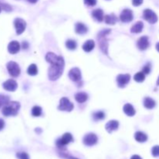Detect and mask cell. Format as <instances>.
<instances>
[{"label":"cell","instance_id":"6da1fadb","mask_svg":"<svg viewBox=\"0 0 159 159\" xmlns=\"http://www.w3.org/2000/svg\"><path fill=\"white\" fill-rule=\"evenodd\" d=\"M46 61L51 64L48 70V77L51 81H55L61 76L65 68V61L61 56H57L52 52H48L46 54Z\"/></svg>","mask_w":159,"mask_h":159},{"label":"cell","instance_id":"7a4b0ae2","mask_svg":"<svg viewBox=\"0 0 159 159\" xmlns=\"http://www.w3.org/2000/svg\"><path fill=\"white\" fill-rule=\"evenodd\" d=\"M19 108H20V104L18 102H9L8 103L3 106L2 113L4 116H16L18 113Z\"/></svg>","mask_w":159,"mask_h":159},{"label":"cell","instance_id":"3957f363","mask_svg":"<svg viewBox=\"0 0 159 159\" xmlns=\"http://www.w3.org/2000/svg\"><path fill=\"white\" fill-rule=\"evenodd\" d=\"M110 31L111 30L110 29H107L100 31L98 34V40L101 51L107 55H108V42H107V36L110 34Z\"/></svg>","mask_w":159,"mask_h":159},{"label":"cell","instance_id":"277c9868","mask_svg":"<svg viewBox=\"0 0 159 159\" xmlns=\"http://www.w3.org/2000/svg\"><path fill=\"white\" fill-rule=\"evenodd\" d=\"M58 110L61 111H67L71 112L74 109V105L72 102H70L68 98L63 97L61 99L60 104L58 106Z\"/></svg>","mask_w":159,"mask_h":159},{"label":"cell","instance_id":"5b68a950","mask_svg":"<svg viewBox=\"0 0 159 159\" xmlns=\"http://www.w3.org/2000/svg\"><path fill=\"white\" fill-rule=\"evenodd\" d=\"M7 70L11 76L17 77L20 74V69L17 63L14 61H10L6 65Z\"/></svg>","mask_w":159,"mask_h":159},{"label":"cell","instance_id":"8992f818","mask_svg":"<svg viewBox=\"0 0 159 159\" xmlns=\"http://www.w3.org/2000/svg\"><path fill=\"white\" fill-rule=\"evenodd\" d=\"M73 140V137H72V134L70 133H65L64 134L61 138H59L58 140L56 142V144L58 148H63L65 145L69 144L70 142H72Z\"/></svg>","mask_w":159,"mask_h":159},{"label":"cell","instance_id":"52a82bcc","mask_svg":"<svg viewBox=\"0 0 159 159\" xmlns=\"http://www.w3.org/2000/svg\"><path fill=\"white\" fill-rule=\"evenodd\" d=\"M143 17L145 20L148 21V23L151 24L155 23L157 21V16L156 13L153 12L151 10H149V9H147V10L144 11Z\"/></svg>","mask_w":159,"mask_h":159},{"label":"cell","instance_id":"ba28073f","mask_svg":"<svg viewBox=\"0 0 159 159\" xmlns=\"http://www.w3.org/2000/svg\"><path fill=\"white\" fill-rule=\"evenodd\" d=\"M119 19H120L121 22L123 23L131 22L134 19L132 10H129V9H126V10H123L120 16H119Z\"/></svg>","mask_w":159,"mask_h":159},{"label":"cell","instance_id":"9c48e42d","mask_svg":"<svg viewBox=\"0 0 159 159\" xmlns=\"http://www.w3.org/2000/svg\"><path fill=\"white\" fill-rule=\"evenodd\" d=\"M131 80V75L129 74H124V75H119L116 77V82L117 86L119 88H123L129 83Z\"/></svg>","mask_w":159,"mask_h":159},{"label":"cell","instance_id":"30bf717a","mask_svg":"<svg viewBox=\"0 0 159 159\" xmlns=\"http://www.w3.org/2000/svg\"><path fill=\"white\" fill-rule=\"evenodd\" d=\"M97 136L95 135V134H92V133L86 134L84 137V138H83V143H84V144L87 145V146H93V145H95V144L97 143Z\"/></svg>","mask_w":159,"mask_h":159},{"label":"cell","instance_id":"8fae6325","mask_svg":"<svg viewBox=\"0 0 159 159\" xmlns=\"http://www.w3.org/2000/svg\"><path fill=\"white\" fill-rule=\"evenodd\" d=\"M14 26L16 30V34H17L18 35H19V34H23L24 32L27 23H26V22L23 19L16 18L14 20Z\"/></svg>","mask_w":159,"mask_h":159},{"label":"cell","instance_id":"7c38bea8","mask_svg":"<svg viewBox=\"0 0 159 159\" xmlns=\"http://www.w3.org/2000/svg\"><path fill=\"white\" fill-rule=\"evenodd\" d=\"M69 77L72 81L73 82H79L82 79L81 71L78 68H74L72 69L69 72Z\"/></svg>","mask_w":159,"mask_h":159},{"label":"cell","instance_id":"4fadbf2b","mask_svg":"<svg viewBox=\"0 0 159 159\" xmlns=\"http://www.w3.org/2000/svg\"><path fill=\"white\" fill-rule=\"evenodd\" d=\"M149 45V39L147 36H143V37H140L139 40H137V46L140 51H145L146 49H148Z\"/></svg>","mask_w":159,"mask_h":159},{"label":"cell","instance_id":"5bb4252c","mask_svg":"<svg viewBox=\"0 0 159 159\" xmlns=\"http://www.w3.org/2000/svg\"><path fill=\"white\" fill-rule=\"evenodd\" d=\"M4 89L6 91H10V92H14L16 89H17V82L13 79H9L6 81L5 82L2 84Z\"/></svg>","mask_w":159,"mask_h":159},{"label":"cell","instance_id":"9a60e30c","mask_svg":"<svg viewBox=\"0 0 159 159\" xmlns=\"http://www.w3.org/2000/svg\"><path fill=\"white\" fill-rule=\"evenodd\" d=\"M20 50V45H19V42L13 40L11 41L8 45V51L12 54H15L18 53Z\"/></svg>","mask_w":159,"mask_h":159},{"label":"cell","instance_id":"2e32d148","mask_svg":"<svg viewBox=\"0 0 159 159\" xmlns=\"http://www.w3.org/2000/svg\"><path fill=\"white\" fill-rule=\"evenodd\" d=\"M119 127V122L117 120H110L106 124L105 128L108 133H112L113 131H116Z\"/></svg>","mask_w":159,"mask_h":159},{"label":"cell","instance_id":"e0dca14e","mask_svg":"<svg viewBox=\"0 0 159 159\" xmlns=\"http://www.w3.org/2000/svg\"><path fill=\"white\" fill-rule=\"evenodd\" d=\"M75 32L78 34H85L88 32V27L82 23H77L75 24Z\"/></svg>","mask_w":159,"mask_h":159},{"label":"cell","instance_id":"ac0fdd59","mask_svg":"<svg viewBox=\"0 0 159 159\" xmlns=\"http://www.w3.org/2000/svg\"><path fill=\"white\" fill-rule=\"evenodd\" d=\"M92 16H93L94 19H96L99 22H102L104 19V14L103 11L100 9H97V10H95L92 11Z\"/></svg>","mask_w":159,"mask_h":159},{"label":"cell","instance_id":"d6986e66","mask_svg":"<svg viewBox=\"0 0 159 159\" xmlns=\"http://www.w3.org/2000/svg\"><path fill=\"white\" fill-rule=\"evenodd\" d=\"M144 28V23L141 21H138V22L136 23L134 25L132 26L131 29V32L133 34H138L142 31Z\"/></svg>","mask_w":159,"mask_h":159},{"label":"cell","instance_id":"ffe728a7","mask_svg":"<svg viewBox=\"0 0 159 159\" xmlns=\"http://www.w3.org/2000/svg\"><path fill=\"white\" fill-rule=\"evenodd\" d=\"M104 19H105L106 23L110 24V25H114L116 22H117V17L114 13H111V14L106 15L104 16Z\"/></svg>","mask_w":159,"mask_h":159},{"label":"cell","instance_id":"44dd1931","mask_svg":"<svg viewBox=\"0 0 159 159\" xmlns=\"http://www.w3.org/2000/svg\"><path fill=\"white\" fill-rule=\"evenodd\" d=\"M123 112L129 116H133L135 115V110L133 107V106L130 103H127L123 107Z\"/></svg>","mask_w":159,"mask_h":159},{"label":"cell","instance_id":"7402d4cb","mask_svg":"<svg viewBox=\"0 0 159 159\" xmlns=\"http://www.w3.org/2000/svg\"><path fill=\"white\" fill-rule=\"evenodd\" d=\"M88 95L86 92H78L76 95H75V99L78 103H83L86 102L88 99Z\"/></svg>","mask_w":159,"mask_h":159},{"label":"cell","instance_id":"603a6c76","mask_svg":"<svg viewBox=\"0 0 159 159\" xmlns=\"http://www.w3.org/2000/svg\"><path fill=\"white\" fill-rule=\"evenodd\" d=\"M144 106L145 108L148 109V110H151V109H153L156 106V103L151 98L146 97L144 100Z\"/></svg>","mask_w":159,"mask_h":159},{"label":"cell","instance_id":"cb8c5ba5","mask_svg":"<svg viewBox=\"0 0 159 159\" xmlns=\"http://www.w3.org/2000/svg\"><path fill=\"white\" fill-rule=\"evenodd\" d=\"M134 138L137 141L140 142V143H144V142L148 140V136L143 132H140V131H137V133H135L134 134Z\"/></svg>","mask_w":159,"mask_h":159},{"label":"cell","instance_id":"d4e9b609","mask_svg":"<svg viewBox=\"0 0 159 159\" xmlns=\"http://www.w3.org/2000/svg\"><path fill=\"white\" fill-rule=\"evenodd\" d=\"M94 48H95V42L92 40H87L82 46V49L86 52H90V51L93 50Z\"/></svg>","mask_w":159,"mask_h":159},{"label":"cell","instance_id":"484cf974","mask_svg":"<svg viewBox=\"0 0 159 159\" xmlns=\"http://www.w3.org/2000/svg\"><path fill=\"white\" fill-rule=\"evenodd\" d=\"M38 72V69H37V65L35 64H32L29 66L28 69H27V73L30 75H36Z\"/></svg>","mask_w":159,"mask_h":159},{"label":"cell","instance_id":"4316f807","mask_svg":"<svg viewBox=\"0 0 159 159\" xmlns=\"http://www.w3.org/2000/svg\"><path fill=\"white\" fill-rule=\"evenodd\" d=\"M134 79L137 82H142L144 81L145 79V74L142 72H139L137 73H136V75H134Z\"/></svg>","mask_w":159,"mask_h":159},{"label":"cell","instance_id":"83f0119b","mask_svg":"<svg viewBox=\"0 0 159 159\" xmlns=\"http://www.w3.org/2000/svg\"><path fill=\"white\" fill-rule=\"evenodd\" d=\"M65 45L66 48H67L68 49L72 50V51L75 50L77 48V43L73 40H68L67 41H66Z\"/></svg>","mask_w":159,"mask_h":159},{"label":"cell","instance_id":"f1b7e54d","mask_svg":"<svg viewBox=\"0 0 159 159\" xmlns=\"http://www.w3.org/2000/svg\"><path fill=\"white\" fill-rule=\"evenodd\" d=\"M42 114V109L41 107H38V106H35L32 109V115L35 117L37 116H40Z\"/></svg>","mask_w":159,"mask_h":159},{"label":"cell","instance_id":"f546056e","mask_svg":"<svg viewBox=\"0 0 159 159\" xmlns=\"http://www.w3.org/2000/svg\"><path fill=\"white\" fill-rule=\"evenodd\" d=\"M92 116H93L95 120H101V119H103L105 118L106 115L103 111H98L94 113Z\"/></svg>","mask_w":159,"mask_h":159},{"label":"cell","instance_id":"4dcf8cb0","mask_svg":"<svg viewBox=\"0 0 159 159\" xmlns=\"http://www.w3.org/2000/svg\"><path fill=\"white\" fill-rule=\"evenodd\" d=\"M10 102V97L5 95H0V108L2 106H5L6 104Z\"/></svg>","mask_w":159,"mask_h":159},{"label":"cell","instance_id":"1f68e13d","mask_svg":"<svg viewBox=\"0 0 159 159\" xmlns=\"http://www.w3.org/2000/svg\"><path fill=\"white\" fill-rule=\"evenodd\" d=\"M16 156L19 159H30L28 154H27L26 152H19L17 153Z\"/></svg>","mask_w":159,"mask_h":159},{"label":"cell","instance_id":"d6a6232c","mask_svg":"<svg viewBox=\"0 0 159 159\" xmlns=\"http://www.w3.org/2000/svg\"><path fill=\"white\" fill-rule=\"evenodd\" d=\"M151 72V64L148 63L146 65L144 66L143 68V70H142V72L145 74V75H148Z\"/></svg>","mask_w":159,"mask_h":159},{"label":"cell","instance_id":"836d02e7","mask_svg":"<svg viewBox=\"0 0 159 159\" xmlns=\"http://www.w3.org/2000/svg\"><path fill=\"white\" fill-rule=\"evenodd\" d=\"M84 2L86 5L89 6H94L96 5L97 1L96 0H84Z\"/></svg>","mask_w":159,"mask_h":159},{"label":"cell","instance_id":"e575fe53","mask_svg":"<svg viewBox=\"0 0 159 159\" xmlns=\"http://www.w3.org/2000/svg\"><path fill=\"white\" fill-rule=\"evenodd\" d=\"M151 153H152V155L154 156V157H157V156H159V146L153 147Z\"/></svg>","mask_w":159,"mask_h":159},{"label":"cell","instance_id":"d590c367","mask_svg":"<svg viewBox=\"0 0 159 159\" xmlns=\"http://www.w3.org/2000/svg\"><path fill=\"white\" fill-rule=\"evenodd\" d=\"M132 3L134 6H139L143 3V0H132Z\"/></svg>","mask_w":159,"mask_h":159},{"label":"cell","instance_id":"8d00e7d4","mask_svg":"<svg viewBox=\"0 0 159 159\" xmlns=\"http://www.w3.org/2000/svg\"><path fill=\"white\" fill-rule=\"evenodd\" d=\"M4 127H5V122H4L3 119H0V131H2Z\"/></svg>","mask_w":159,"mask_h":159},{"label":"cell","instance_id":"74e56055","mask_svg":"<svg viewBox=\"0 0 159 159\" xmlns=\"http://www.w3.org/2000/svg\"><path fill=\"white\" fill-rule=\"evenodd\" d=\"M28 44H27V42H23V49H27V48H28Z\"/></svg>","mask_w":159,"mask_h":159},{"label":"cell","instance_id":"f35d334b","mask_svg":"<svg viewBox=\"0 0 159 159\" xmlns=\"http://www.w3.org/2000/svg\"><path fill=\"white\" fill-rule=\"evenodd\" d=\"M131 159H142V158L139 155H136L135 154V155H133L132 157H131Z\"/></svg>","mask_w":159,"mask_h":159},{"label":"cell","instance_id":"ab89813d","mask_svg":"<svg viewBox=\"0 0 159 159\" xmlns=\"http://www.w3.org/2000/svg\"><path fill=\"white\" fill-rule=\"evenodd\" d=\"M63 156L65 157H67V158H69V159H78V158H76V157H72V156H68V155H65H65H63Z\"/></svg>","mask_w":159,"mask_h":159},{"label":"cell","instance_id":"60d3db41","mask_svg":"<svg viewBox=\"0 0 159 159\" xmlns=\"http://www.w3.org/2000/svg\"><path fill=\"white\" fill-rule=\"evenodd\" d=\"M38 0H28V2L30 3H36Z\"/></svg>","mask_w":159,"mask_h":159},{"label":"cell","instance_id":"b9f144b4","mask_svg":"<svg viewBox=\"0 0 159 159\" xmlns=\"http://www.w3.org/2000/svg\"><path fill=\"white\" fill-rule=\"evenodd\" d=\"M156 49H157V51L159 52V42L156 44Z\"/></svg>","mask_w":159,"mask_h":159},{"label":"cell","instance_id":"7bdbcfd3","mask_svg":"<svg viewBox=\"0 0 159 159\" xmlns=\"http://www.w3.org/2000/svg\"><path fill=\"white\" fill-rule=\"evenodd\" d=\"M157 86H159V77H158V78H157Z\"/></svg>","mask_w":159,"mask_h":159},{"label":"cell","instance_id":"ee69618b","mask_svg":"<svg viewBox=\"0 0 159 159\" xmlns=\"http://www.w3.org/2000/svg\"><path fill=\"white\" fill-rule=\"evenodd\" d=\"M1 10H2V9H1V7H0V13H1Z\"/></svg>","mask_w":159,"mask_h":159}]
</instances>
